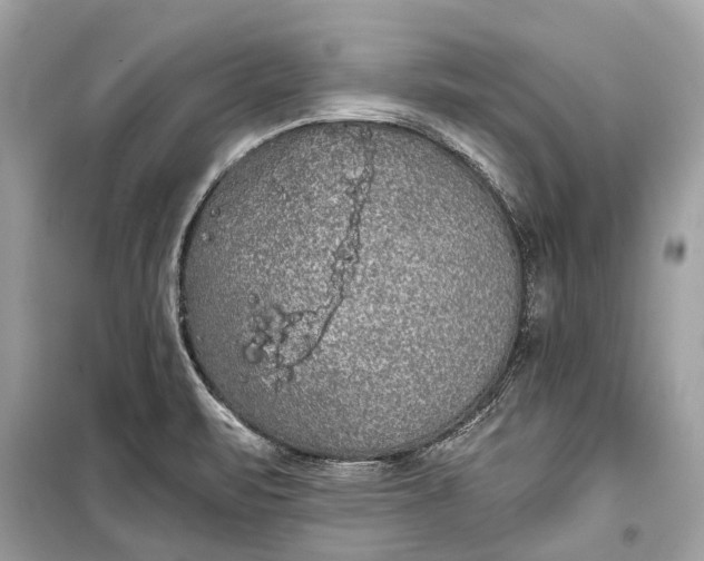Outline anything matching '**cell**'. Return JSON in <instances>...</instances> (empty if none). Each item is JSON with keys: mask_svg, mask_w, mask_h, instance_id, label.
I'll use <instances>...</instances> for the list:
<instances>
[{"mask_svg": "<svg viewBox=\"0 0 704 561\" xmlns=\"http://www.w3.org/2000/svg\"><path fill=\"white\" fill-rule=\"evenodd\" d=\"M524 289L469 175L370 119L300 125L234 158L174 276L209 393L273 445L326 460L389 456L440 429Z\"/></svg>", "mask_w": 704, "mask_h": 561, "instance_id": "obj_1", "label": "cell"}]
</instances>
